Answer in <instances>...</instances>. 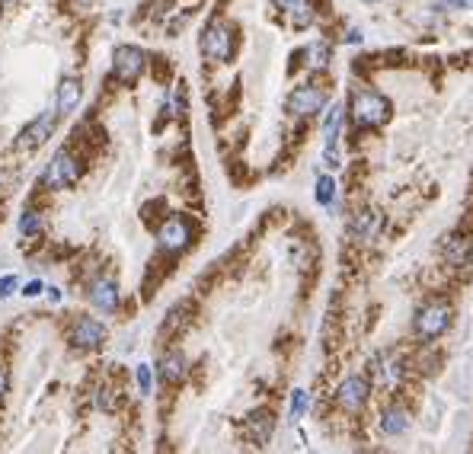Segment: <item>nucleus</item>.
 Instances as JSON below:
<instances>
[{"mask_svg": "<svg viewBox=\"0 0 473 454\" xmlns=\"http://www.w3.org/2000/svg\"><path fill=\"white\" fill-rule=\"evenodd\" d=\"M16 275H4V279H0V298H10L13 291H16Z\"/></svg>", "mask_w": 473, "mask_h": 454, "instance_id": "bb28decb", "label": "nucleus"}, {"mask_svg": "<svg viewBox=\"0 0 473 454\" xmlns=\"http://www.w3.org/2000/svg\"><path fill=\"white\" fill-rule=\"evenodd\" d=\"M451 326V307L441 304V301H435V304H425L419 313H415L413 320V330L415 336L422 339V342H432V339H438L441 333Z\"/></svg>", "mask_w": 473, "mask_h": 454, "instance_id": "f03ea898", "label": "nucleus"}, {"mask_svg": "<svg viewBox=\"0 0 473 454\" xmlns=\"http://www.w3.org/2000/svg\"><path fill=\"white\" fill-rule=\"evenodd\" d=\"M368 396H371V384L364 381V377H345L342 384H339V390H336V400H339V406L345 409V413H361L364 409V403H368Z\"/></svg>", "mask_w": 473, "mask_h": 454, "instance_id": "1a4fd4ad", "label": "nucleus"}, {"mask_svg": "<svg viewBox=\"0 0 473 454\" xmlns=\"http://www.w3.org/2000/svg\"><path fill=\"white\" fill-rule=\"evenodd\" d=\"M42 291H45V285H42V281H38V279L26 281V288H23V294H26V298H38V294H42Z\"/></svg>", "mask_w": 473, "mask_h": 454, "instance_id": "cd10ccee", "label": "nucleus"}, {"mask_svg": "<svg viewBox=\"0 0 473 454\" xmlns=\"http://www.w3.org/2000/svg\"><path fill=\"white\" fill-rule=\"evenodd\" d=\"M48 298L58 304V301H61V291H58V288H48Z\"/></svg>", "mask_w": 473, "mask_h": 454, "instance_id": "2f4dec72", "label": "nucleus"}, {"mask_svg": "<svg viewBox=\"0 0 473 454\" xmlns=\"http://www.w3.org/2000/svg\"><path fill=\"white\" fill-rule=\"evenodd\" d=\"M406 428H409V413L400 406V403H390V406L381 413V432L393 438V435H403Z\"/></svg>", "mask_w": 473, "mask_h": 454, "instance_id": "a211bd4d", "label": "nucleus"}, {"mask_svg": "<svg viewBox=\"0 0 473 454\" xmlns=\"http://www.w3.org/2000/svg\"><path fill=\"white\" fill-rule=\"evenodd\" d=\"M202 55L208 61H230L234 58V32L224 23H211L202 32Z\"/></svg>", "mask_w": 473, "mask_h": 454, "instance_id": "20e7f679", "label": "nucleus"}, {"mask_svg": "<svg viewBox=\"0 0 473 454\" xmlns=\"http://www.w3.org/2000/svg\"><path fill=\"white\" fill-rule=\"evenodd\" d=\"M441 253H445V259L451 262V266H467L473 256V240L464 234H451L441 243Z\"/></svg>", "mask_w": 473, "mask_h": 454, "instance_id": "dca6fc26", "label": "nucleus"}, {"mask_svg": "<svg viewBox=\"0 0 473 454\" xmlns=\"http://www.w3.org/2000/svg\"><path fill=\"white\" fill-rule=\"evenodd\" d=\"M323 109H326V93L320 87H313V83H304V87H298L288 96V112L300 115V119H310V115L323 112Z\"/></svg>", "mask_w": 473, "mask_h": 454, "instance_id": "0eeeda50", "label": "nucleus"}, {"mask_svg": "<svg viewBox=\"0 0 473 454\" xmlns=\"http://www.w3.org/2000/svg\"><path fill=\"white\" fill-rule=\"evenodd\" d=\"M342 119H345V112H342V106H339V102H332V106L326 109V115H323V141H326L323 157H326V163H330V166H339L336 141H339V128H342Z\"/></svg>", "mask_w": 473, "mask_h": 454, "instance_id": "9d476101", "label": "nucleus"}, {"mask_svg": "<svg viewBox=\"0 0 473 454\" xmlns=\"http://www.w3.org/2000/svg\"><path fill=\"white\" fill-rule=\"evenodd\" d=\"M134 377H138V390L141 394H151V387H153V377H151V368L147 364H138V371H134Z\"/></svg>", "mask_w": 473, "mask_h": 454, "instance_id": "b1692460", "label": "nucleus"}, {"mask_svg": "<svg viewBox=\"0 0 473 454\" xmlns=\"http://www.w3.org/2000/svg\"><path fill=\"white\" fill-rule=\"evenodd\" d=\"M272 432H275V413L272 409H253L246 416V435L256 448H266L272 441Z\"/></svg>", "mask_w": 473, "mask_h": 454, "instance_id": "f8f14e48", "label": "nucleus"}, {"mask_svg": "<svg viewBox=\"0 0 473 454\" xmlns=\"http://www.w3.org/2000/svg\"><path fill=\"white\" fill-rule=\"evenodd\" d=\"M38 230H42V221H38L36 211H23V215H19V234L36 237Z\"/></svg>", "mask_w": 473, "mask_h": 454, "instance_id": "5701e85b", "label": "nucleus"}, {"mask_svg": "<svg viewBox=\"0 0 473 454\" xmlns=\"http://www.w3.org/2000/svg\"><path fill=\"white\" fill-rule=\"evenodd\" d=\"M55 125H58V115L55 112H42L38 119H32L29 125L19 131V138H16V147L19 151H38V147L45 144V141L55 134Z\"/></svg>", "mask_w": 473, "mask_h": 454, "instance_id": "39448f33", "label": "nucleus"}, {"mask_svg": "<svg viewBox=\"0 0 473 454\" xmlns=\"http://www.w3.org/2000/svg\"><path fill=\"white\" fill-rule=\"evenodd\" d=\"M307 403H310V400H307L304 390H294V394H291V416H294V419H300V416L307 413Z\"/></svg>", "mask_w": 473, "mask_h": 454, "instance_id": "393cba45", "label": "nucleus"}, {"mask_svg": "<svg viewBox=\"0 0 473 454\" xmlns=\"http://www.w3.org/2000/svg\"><path fill=\"white\" fill-rule=\"evenodd\" d=\"M313 19H317V10H313L310 0H304V4H298L291 13H288V23L294 26V29H310Z\"/></svg>", "mask_w": 473, "mask_h": 454, "instance_id": "412c9836", "label": "nucleus"}, {"mask_svg": "<svg viewBox=\"0 0 473 454\" xmlns=\"http://www.w3.org/2000/svg\"><path fill=\"white\" fill-rule=\"evenodd\" d=\"M330 45L326 42H310L304 48V58H307V67H313V70H323V67H330Z\"/></svg>", "mask_w": 473, "mask_h": 454, "instance_id": "aec40b11", "label": "nucleus"}, {"mask_svg": "<svg viewBox=\"0 0 473 454\" xmlns=\"http://www.w3.org/2000/svg\"><path fill=\"white\" fill-rule=\"evenodd\" d=\"M371 364H374V374L381 377V384L387 390H393L396 384H400V377H403V358L400 355H374Z\"/></svg>", "mask_w": 473, "mask_h": 454, "instance_id": "2eb2a0df", "label": "nucleus"}, {"mask_svg": "<svg viewBox=\"0 0 473 454\" xmlns=\"http://www.w3.org/2000/svg\"><path fill=\"white\" fill-rule=\"evenodd\" d=\"M381 224H384V217H381V211H374V208H364V211H358L355 217H352V237L355 240H374L377 234H381Z\"/></svg>", "mask_w": 473, "mask_h": 454, "instance_id": "ddd939ff", "label": "nucleus"}, {"mask_svg": "<svg viewBox=\"0 0 473 454\" xmlns=\"http://www.w3.org/2000/svg\"><path fill=\"white\" fill-rule=\"evenodd\" d=\"M4 390H6V368L0 364V394H4Z\"/></svg>", "mask_w": 473, "mask_h": 454, "instance_id": "c756f323", "label": "nucleus"}, {"mask_svg": "<svg viewBox=\"0 0 473 454\" xmlns=\"http://www.w3.org/2000/svg\"><path fill=\"white\" fill-rule=\"evenodd\" d=\"M80 4H89V0H80Z\"/></svg>", "mask_w": 473, "mask_h": 454, "instance_id": "72a5a7b5", "label": "nucleus"}, {"mask_svg": "<svg viewBox=\"0 0 473 454\" xmlns=\"http://www.w3.org/2000/svg\"><path fill=\"white\" fill-rule=\"evenodd\" d=\"M0 4H6V0H0Z\"/></svg>", "mask_w": 473, "mask_h": 454, "instance_id": "f704fd0d", "label": "nucleus"}, {"mask_svg": "<svg viewBox=\"0 0 473 454\" xmlns=\"http://www.w3.org/2000/svg\"><path fill=\"white\" fill-rule=\"evenodd\" d=\"M313 198H317L320 205H332V198H336V179H332V176H320Z\"/></svg>", "mask_w": 473, "mask_h": 454, "instance_id": "4be33fe9", "label": "nucleus"}, {"mask_svg": "<svg viewBox=\"0 0 473 454\" xmlns=\"http://www.w3.org/2000/svg\"><path fill=\"white\" fill-rule=\"evenodd\" d=\"M349 42H352V45H355V42H361V32H358V29H352V32H349Z\"/></svg>", "mask_w": 473, "mask_h": 454, "instance_id": "7c9ffc66", "label": "nucleus"}, {"mask_svg": "<svg viewBox=\"0 0 473 454\" xmlns=\"http://www.w3.org/2000/svg\"><path fill=\"white\" fill-rule=\"evenodd\" d=\"M102 339H106V326L93 317H80L74 323V330H70V342L77 349H99Z\"/></svg>", "mask_w": 473, "mask_h": 454, "instance_id": "9b49d317", "label": "nucleus"}, {"mask_svg": "<svg viewBox=\"0 0 473 454\" xmlns=\"http://www.w3.org/2000/svg\"><path fill=\"white\" fill-rule=\"evenodd\" d=\"M80 96H83L80 80H77V77H64L61 87H58V112H61V115L77 112V106H80Z\"/></svg>", "mask_w": 473, "mask_h": 454, "instance_id": "f3484780", "label": "nucleus"}, {"mask_svg": "<svg viewBox=\"0 0 473 454\" xmlns=\"http://www.w3.org/2000/svg\"><path fill=\"white\" fill-rule=\"evenodd\" d=\"M77 179H80V163H77V157L70 151H58L55 157H51L48 170L42 173V183L48 185V189H67Z\"/></svg>", "mask_w": 473, "mask_h": 454, "instance_id": "7ed1b4c3", "label": "nucleus"}, {"mask_svg": "<svg viewBox=\"0 0 473 454\" xmlns=\"http://www.w3.org/2000/svg\"><path fill=\"white\" fill-rule=\"evenodd\" d=\"M470 4H473V0H470Z\"/></svg>", "mask_w": 473, "mask_h": 454, "instance_id": "c9c22d12", "label": "nucleus"}, {"mask_svg": "<svg viewBox=\"0 0 473 454\" xmlns=\"http://www.w3.org/2000/svg\"><path fill=\"white\" fill-rule=\"evenodd\" d=\"M147 58L141 48H134V45H119L112 55V74L119 77L121 83H134L141 77V70H144Z\"/></svg>", "mask_w": 473, "mask_h": 454, "instance_id": "423d86ee", "label": "nucleus"}, {"mask_svg": "<svg viewBox=\"0 0 473 454\" xmlns=\"http://www.w3.org/2000/svg\"><path fill=\"white\" fill-rule=\"evenodd\" d=\"M364 4H377V0H364Z\"/></svg>", "mask_w": 473, "mask_h": 454, "instance_id": "473e14b6", "label": "nucleus"}, {"mask_svg": "<svg viewBox=\"0 0 473 454\" xmlns=\"http://www.w3.org/2000/svg\"><path fill=\"white\" fill-rule=\"evenodd\" d=\"M160 377H163L166 384H176L185 377V358L179 355V352H166L163 358H160Z\"/></svg>", "mask_w": 473, "mask_h": 454, "instance_id": "6ab92c4d", "label": "nucleus"}, {"mask_svg": "<svg viewBox=\"0 0 473 454\" xmlns=\"http://www.w3.org/2000/svg\"><path fill=\"white\" fill-rule=\"evenodd\" d=\"M189 240H192V227H189V221L179 217V215L166 217L163 227L157 230V243H160V249H166V253H179V249H185Z\"/></svg>", "mask_w": 473, "mask_h": 454, "instance_id": "6e6552de", "label": "nucleus"}, {"mask_svg": "<svg viewBox=\"0 0 473 454\" xmlns=\"http://www.w3.org/2000/svg\"><path fill=\"white\" fill-rule=\"evenodd\" d=\"M349 112L355 119V125L361 128H381L384 121H390V99L377 90H355L349 102Z\"/></svg>", "mask_w": 473, "mask_h": 454, "instance_id": "f257e3e1", "label": "nucleus"}, {"mask_svg": "<svg viewBox=\"0 0 473 454\" xmlns=\"http://www.w3.org/2000/svg\"><path fill=\"white\" fill-rule=\"evenodd\" d=\"M96 406H99V409H106V413H115V396H112V390H109V387H102L99 394H96Z\"/></svg>", "mask_w": 473, "mask_h": 454, "instance_id": "a878e982", "label": "nucleus"}, {"mask_svg": "<svg viewBox=\"0 0 473 454\" xmlns=\"http://www.w3.org/2000/svg\"><path fill=\"white\" fill-rule=\"evenodd\" d=\"M298 4H304V0H275V6H278V10H285V13H291Z\"/></svg>", "mask_w": 473, "mask_h": 454, "instance_id": "c85d7f7f", "label": "nucleus"}, {"mask_svg": "<svg viewBox=\"0 0 473 454\" xmlns=\"http://www.w3.org/2000/svg\"><path fill=\"white\" fill-rule=\"evenodd\" d=\"M89 304L99 307L102 313H112L119 307V285L109 279H99L89 285Z\"/></svg>", "mask_w": 473, "mask_h": 454, "instance_id": "4468645a", "label": "nucleus"}]
</instances>
